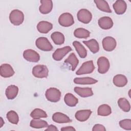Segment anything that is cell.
<instances>
[{
    "instance_id": "obj_14",
    "label": "cell",
    "mask_w": 131,
    "mask_h": 131,
    "mask_svg": "<svg viewBox=\"0 0 131 131\" xmlns=\"http://www.w3.org/2000/svg\"><path fill=\"white\" fill-rule=\"evenodd\" d=\"M41 5L39 8L40 12L43 14L50 13L53 8V2L51 0L40 1Z\"/></svg>"
},
{
    "instance_id": "obj_8",
    "label": "cell",
    "mask_w": 131,
    "mask_h": 131,
    "mask_svg": "<svg viewBox=\"0 0 131 131\" xmlns=\"http://www.w3.org/2000/svg\"><path fill=\"white\" fill-rule=\"evenodd\" d=\"M77 17L78 20L83 23L89 24L92 18V13L87 9H80L77 14Z\"/></svg>"
},
{
    "instance_id": "obj_36",
    "label": "cell",
    "mask_w": 131,
    "mask_h": 131,
    "mask_svg": "<svg viewBox=\"0 0 131 131\" xmlns=\"http://www.w3.org/2000/svg\"><path fill=\"white\" fill-rule=\"evenodd\" d=\"M92 130L93 131H98V130L105 131L106 129L103 125H102L101 124H95L93 126V127L92 128Z\"/></svg>"
},
{
    "instance_id": "obj_22",
    "label": "cell",
    "mask_w": 131,
    "mask_h": 131,
    "mask_svg": "<svg viewBox=\"0 0 131 131\" xmlns=\"http://www.w3.org/2000/svg\"><path fill=\"white\" fill-rule=\"evenodd\" d=\"M83 43L86 45L91 52L96 53L99 50V46L97 41L95 39H91L88 41H83Z\"/></svg>"
},
{
    "instance_id": "obj_35",
    "label": "cell",
    "mask_w": 131,
    "mask_h": 131,
    "mask_svg": "<svg viewBox=\"0 0 131 131\" xmlns=\"http://www.w3.org/2000/svg\"><path fill=\"white\" fill-rule=\"evenodd\" d=\"M120 126L125 130H131V120L130 119H124L119 122Z\"/></svg>"
},
{
    "instance_id": "obj_37",
    "label": "cell",
    "mask_w": 131,
    "mask_h": 131,
    "mask_svg": "<svg viewBox=\"0 0 131 131\" xmlns=\"http://www.w3.org/2000/svg\"><path fill=\"white\" fill-rule=\"evenodd\" d=\"M45 130H51V131H58L57 128L54 125L51 124L49 126H48L47 128L45 129Z\"/></svg>"
},
{
    "instance_id": "obj_31",
    "label": "cell",
    "mask_w": 131,
    "mask_h": 131,
    "mask_svg": "<svg viewBox=\"0 0 131 131\" xmlns=\"http://www.w3.org/2000/svg\"><path fill=\"white\" fill-rule=\"evenodd\" d=\"M74 35L75 37L78 38H87L90 36V32L84 28H79L74 31Z\"/></svg>"
},
{
    "instance_id": "obj_17",
    "label": "cell",
    "mask_w": 131,
    "mask_h": 131,
    "mask_svg": "<svg viewBox=\"0 0 131 131\" xmlns=\"http://www.w3.org/2000/svg\"><path fill=\"white\" fill-rule=\"evenodd\" d=\"M75 92L82 97H88L93 95V92L91 88H80L75 87Z\"/></svg>"
},
{
    "instance_id": "obj_28",
    "label": "cell",
    "mask_w": 131,
    "mask_h": 131,
    "mask_svg": "<svg viewBox=\"0 0 131 131\" xmlns=\"http://www.w3.org/2000/svg\"><path fill=\"white\" fill-rule=\"evenodd\" d=\"M64 62L66 63L70 64L72 67V71H74L78 64L79 60L77 58L76 56L75 55V54L72 53L71 54H70V55L66 59H65Z\"/></svg>"
},
{
    "instance_id": "obj_3",
    "label": "cell",
    "mask_w": 131,
    "mask_h": 131,
    "mask_svg": "<svg viewBox=\"0 0 131 131\" xmlns=\"http://www.w3.org/2000/svg\"><path fill=\"white\" fill-rule=\"evenodd\" d=\"M47 99L52 102H56L59 101L61 97L60 91L55 88L48 89L45 93Z\"/></svg>"
},
{
    "instance_id": "obj_10",
    "label": "cell",
    "mask_w": 131,
    "mask_h": 131,
    "mask_svg": "<svg viewBox=\"0 0 131 131\" xmlns=\"http://www.w3.org/2000/svg\"><path fill=\"white\" fill-rule=\"evenodd\" d=\"M23 57L27 61L32 62H37L40 59L39 54L32 49H27L24 51Z\"/></svg>"
},
{
    "instance_id": "obj_4",
    "label": "cell",
    "mask_w": 131,
    "mask_h": 131,
    "mask_svg": "<svg viewBox=\"0 0 131 131\" xmlns=\"http://www.w3.org/2000/svg\"><path fill=\"white\" fill-rule=\"evenodd\" d=\"M36 46L38 49L43 51H50L53 49V46L47 38L40 37L35 41Z\"/></svg>"
},
{
    "instance_id": "obj_2",
    "label": "cell",
    "mask_w": 131,
    "mask_h": 131,
    "mask_svg": "<svg viewBox=\"0 0 131 131\" xmlns=\"http://www.w3.org/2000/svg\"><path fill=\"white\" fill-rule=\"evenodd\" d=\"M32 72L34 77L38 78H43L48 77L49 70L46 66L38 64L33 68Z\"/></svg>"
},
{
    "instance_id": "obj_27",
    "label": "cell",
    "mask_w": 131,
    "mask_h": 131,
    "mask_svg": "<svg viewBox=\"0 0 131 131\" xmlns=\"http://www.w3.org/2000/svg\"><path fill=\"white\" fill-rule=\"evenodd\" d=\"M94 3H95L97 8L100 10L107 13L112 12V10H111L106 1L104 0H95Z\"/></svg>"
},
{
    "instance_id": "obj_33",
    "label": "cell",
    "mask_w": 131,
    "mask_h": 131,
    "mask_svg": "<svg viewBox=\"0 0 131 131\" xmlns=\"http://www.w3.org/2000/svg\"><path fill=\"white\" fill-rule=\"evenodd\" d=\"M30 116L33 119H40L47 117V114L43 110L37 108L32 111L30 114Z\"/></svg>"
},
{
    "instance_id": "obj_38",
    "label": "cell",
    "mask_w": 131,
    "mask_h": 131,
    "mask_svg": "<svg viewBox=\"0 0 131 131\" xmlns=\"http://www.w3.org/2000/svg\"><path fill=\"white\" fill-rule=\"evenodd\" d=\"M62 131H71V130H76V129L72 126H66V127H63L60 129Z\"/></svg>"
},
{
    "instance_id": "obj_6",
    "label": "cell",
    "mask_w": 131,
    "mask_h": 131,
    "mask_svg": "<svg viewBox=\"0 0 131 131\" xmlns=\"http://www.w3.org/2000/svg\"><path fill=\"white\" fill-rule=\"evenodd\" d=\"M59 24L63 27H68L72 26L74 23V20L72 15L69 13L61 14L58 18Z\"/></svg>"
},
{
    "instance_id": "obj_32",
    "label": "cell",
    "mask_w": 131,
    "mask_h": 131,
    "mask_svg": "<svg viewBox=\"0 0 131 131\" xmlns=\"http://www.w3.org/2000/svg\"><path fill=\"white\" fill-rule=\"evenodd\" d=\"M118 104L120 108L125 112H128L130 110V103L125 98H119L118 100Z\"/></svg>"
},
{
    "instance_id": "obj_7",
    "label": "cell",
    "mask_w": 131,
    "mask_h": 131,
    "mask_svg": "<svg viewBox=\"0 0 131 131\" xmlns=\"http://www.w3.org/2000/svg\"><path fill=\"white\" fill-rule=\"evenodd\" d=\"M98 72L100 74H105L109 70L110 64L108 59L104 57L101 56L97 60Z\"/></svg>"
},
{
    "instance_id": "obj_1",
    "label": "cell",
    "mask_w": 131,
    "mask_h": 131,
    "mask_svg": "<svg viewBox=\"0 0 131 131\" xmlns=\"http://www.w3.org/2000/svg\"><path fill=\"white\" fill-rule=\"evenodd\" d=\"M10 22L14 26H19L24 20V15L22 11L18 9L12 10L9 15Z\"/></svg>"
},
{
    "instance_id": "obj_11",
    "label": "cell",
    "mask_w": 131,
    "mask_h": 131,
    "mask_svg": "<svg viewBox=\"0 0 131 131\" xmlns=\"http://www.w3.org/2000/svg\"><path fill=\"white\" fill-rule=\"evenodd\" d=\"M72 50L70 46H66L61 48L56 49L52 55L53 58L56 61L61 60L65 55Z\"/></svg>"
},
{
    "instance_id": "obj_30",
    "label": "cell",
    "mask_w": 131,
    "mask_h": 131,
    "mask_svg": "<svg viewBox=\"0 0 131 131\" xmlns=\"http://www.w3.org/2000/svg\"><path fill=\"white\" fill-rule=\"evenodd\" d=\"M112 113V110L111 107L106 104L100 105L97 110V114L99 116H107Z\"/></svg>"
},
{
    "instance_id": "obj_16",
    "label": "cell",
    "mask_w": 131,
    "mask_h": 131,
    "mask_svg": "<svg viewBox=\"0 0 131 131\" xmlns=\"http://www.w3.org/2000/svg\"><path fill=\"white\" fill-rule=\"evenodd\" d=\"M98 23L99 27L103 30L110 29L113 26V21L112 18L108 16L101 17L98 20Z\"/></svg>"
},
{
    "instance_id": "obj_39",
    "label": "cell",
    "mask_w": 131,
    "mask_h": 131,
    "mask_svg": "<svg viewBox=\"0 0 131 131\" xmlns=\"http://www.w3.org/2000/svg\"><path fill=\"white\" fill-rule=\"evenodd\" d=\"M4 124V121L2 117H0V127H2Z\"/></svg>"
},
{
    "instance_id": "obj_19",
    "label": "cell",
    "mask_w": 131,
    "mask_h": 131,
    "mask_svg": "<svg viewBox=\"0 0 131 131\" xmlns=\"http://www.w3.org/2000/svg\"><path fill=\"white\" fill-rule=\"evenodd\" d=\"M92 111L90 110H83L77 111L75 114V118L77 120L83 122L87 120L90 117Z\"/></svg>"
},
{
    "instance_id": "obj_23",
    "label": "cell",
    "mask_w": 131,
    "mask_h": 131,
    "mask_svg": "<svg viewBox=\"0 0 131 131\" xmlns=\"http://www.w3.org/2000/svg\"><path fill=\"white\" fill-rule=\"evenodd\" d=\"M72 44L80 57L82 58H85L87 56V51L84 46L78 41H74Z\"/></svg>"
},
{
    "instance_id": "obj_20",
    "label": "cell",
    "mask_w": 131,
    "mask_h": 131,
    "mask_svg": "<svg viewBox=\"0 0 131 131\" xmlns=\"http://www.w3.org/2000/svg\"><path fill=\"white\" fill-rule=\"evenodd\" d=\"M113 82L114 84L117 87H123L127 83V79L123 75L118 74L114 77Z\"/></svg>"
},
{
    "instance_id": "obj_34",
    "label": "cell",
    "mask_w": 131,
    "mask_h": 131,
    "mask_svg": "<svg viewBox=\"0 0 131 131\" xmlns=\"http://www.w3.org/2000/svg\"><path fill=\"white\" fill-rule=\"evenodd\" d=\"M8 120L11 123L17 124L19 121V117L17 114L14 111H10L7 113Z\"/></svg>"
},
{
    "instance_id": "obj_25",
    "label": "cell",
    "mask_w": 131,
    "mask_h": 131,
    "mask_svg": "<svg viewBox=\"0 0 131 131\" xmlns=\"http://www.w3.org/2000/svg\"><path fill=\"white\" fill-rule=\"evenodd\" d=\"M64 101L65 103L70 107L75 106L78 102V99L72 93H70L66 94L64 97Z\"/></svg>"
},
{
    "instance_id": "obj_26",
    "label": "cell",
    "mask_w": 131,
    "mask_h": 131,
    "mask_svg": "<svg viewBox=\"0 0 131 131\" xmlns=\"http://www.w3.org/2000/svg\"><path fill=\"white\" fill-rule=\"evenodd\" d=\"M51 37L55 44L60 45L64 42V36L60 32H54L51 35Z\"/></svg>"
},
{
    "instance_id": "obj_5",
    "label": "cell",
    "mask_w": 131,
    "mask_h": 131,
    "mask_svg": "<svg viewBox=\"0 0 131 131\" xmlns=\"http://www.w3.org/2000/svg\"><path fill=\"white\" fill-rule=\"evenodd\" d=\"M95 69V66L93 60H89L82 64L79 69L76 72L78 75L90 74L92 73Z\"/></svg>"
},
{
    "instance_id": "obj_15",
    "label": "cell",
    "mask_w": 131,
    "mask_h": 131,
    "mask_svg": "<svg viewBox=\"0 0 131 131\" xmlns=\"http://www.w3.org/2000/svg\"><path fill=\"white\" fill-rule=\"evenodd\" d=\"M52 120L55 122L58 123H69L72 121L68 116L60 112H56L54 113L52 116Z\"/></svg>"
},
{
    "instance_id": "obj_18",
    "label": "cell",
    "mask_w": 131,
    "mask_h": 131,
    "mask_svg": "<svg viewBox=\"0 0 131 131\" xmlns=\"http://www.w3.org/2000/svg\"><path fill=\"white\" fill-rule=\"evenodd\" d=\"M53 25L47 21H41L37 25V30L41 33L46 34L52 30Z\"/></svg>"
},
{
    "instance_id": "obj_29",
    "label": "cell",
    "mask_w": 131,
    "mask_h": 131,
    "mask_svg": "<svg viewBox=\"0 0 131 131\" xmlns=\"http://www.w3.org/2000/svg\"><path fill=\"white\" fill-rule=\"evenodd\" d=\"M30 125L34 128H42L47 127L48 124L47 121L40 119H33L31 122Z\"/></svg>"
},
{
    "instance_id": "obj_21",
    "label": "cell",
    "mask_w": 131,
    "mask_h": 131,
    "mask_svg": "<svg viewBox=\"0 0 131 131\" xmlns=\"http://www.w3.org/2000/svg\"><path fill=\"white\" fill-rule=\"evenodd\" d=\"M18 88L15 85H10L6 89L5 94L8 99H13L17 95Z\"/></svg>"
},
{
    "instance_id": "obj_24",
    "label": "cell",
    "mask_w": 131,
    "mask_h": 131,
    "mask_svg": "<svg viewBox=\"0 0 131 131\" xmlns=\"http://www.w3.org/2000/svg\"><path fill=\"white\" fill-rule=\"evenodd\" d=\"M97 82V80L89 77H76L74 79V82L79 84H93L96 83Z\"/></svg>"
},
{
    "instance_id": "obj_12",
    "label": "cell",
    "mask_w": 131,
    "mask_h": 131,
    "mask_svg": "<svg viewBox=\"0 0 131 131\" xmlns=\"http://www.w3.org/2000/svg\"><path fill=\"white\" fill-rule=\"evenodd\" d=\"M14 74V71L12 67L8 63H4L0 67L1 76L4 78H9L12 76Z\"/></svg>"
},
{
    "instance_id": "obj_9",
    "label": "cell",
    "mask_w": 131,
    "mask_h": 131,
    "mask_svg": "<svg viewBox=\"0 0 131 131\" xmlns=\"http://www.w3.org/2000/svg\"><path fill=\"white\" fill-rule=\"evenodd\" d=\"M102 43L104 50L108 52L113 51L116 48L117 45L115 39L111 36H107L104 38Z\"/></svg>"
},
{
    "instance_id": "obj_40",
    "label": "cell",
    "mask_w": 131,
    "mask_h": 131,
    "mask_svg": "<svg viewBox=\"0 0 131 131\" xmlns=\"http://www.w3.org/2000/svg\"><path fill=\"white\" fill-rule=\"evenodd\" d=\"M130 91L129 90V93H128V94H129V97H130Z\"/></svg>"
},
{
    "instance_id": "obj_13",
    "label": "cell",
    "mask_w": 131,
    "mask_h": 131,
    "mask_svg": "<svg viewBox=\"0 0 131 131\" xmlns=\"http://www.w3.org/2000/svg\"><path fill=\"white\" fill-rule=\"evenodd\" d=\"M113 7L115 13L121 15L125 12L127 9V4L124 1L117 0L113 4Z\"/></svg>"
}]
</instances>
